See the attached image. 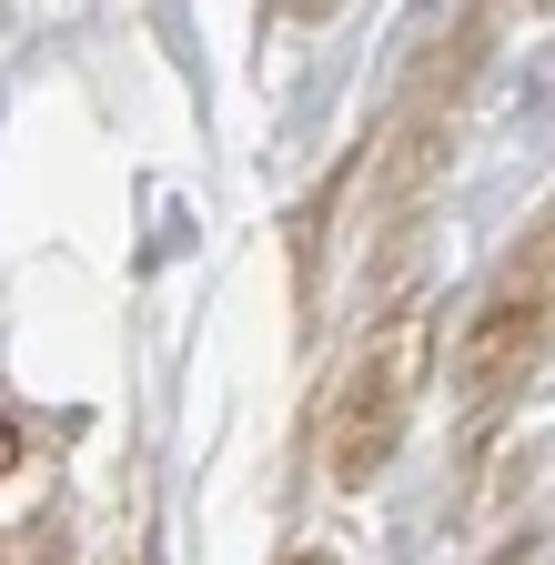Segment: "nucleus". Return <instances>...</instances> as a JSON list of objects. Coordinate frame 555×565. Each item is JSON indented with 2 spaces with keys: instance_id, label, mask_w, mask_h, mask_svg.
I'll return each instance as SVG.
<instances>
[{
  "instance_id": "obj_1",
  "label": "nucleus",
  "mask_w": 555,
  "mask_h": 565,
  "mask_svg": "<svg viewBox=\"0 0 555 565\" xmlns=\"http://www.w3.org/2000/svg\"><path fill=\"white\" fill-rule=\"evenodd\" d=\"M425 353H435V313L404 303L384 313L354 353H343V374L323 394V475L343 494H364L394 475L404 435H414V404H425Z\"/></svg>"
},
{
  "instance_id": "obj_2",
  "label": "nucleus",
  "mask_w": 555,
  "mask_h": 565,
  "mask_svg": "<svg viewBox=\"0 0 555 565\" xmlns=\"http://www.w3.org/2000/svg\"><path fill=\"white\" fill-rule=\"evenodd\" d=\"M555 343V233H535L495 282H484V303L455 343V384H465V414H495L525 394V374L545 364Z\"/></svg>"
}]
</instances>
